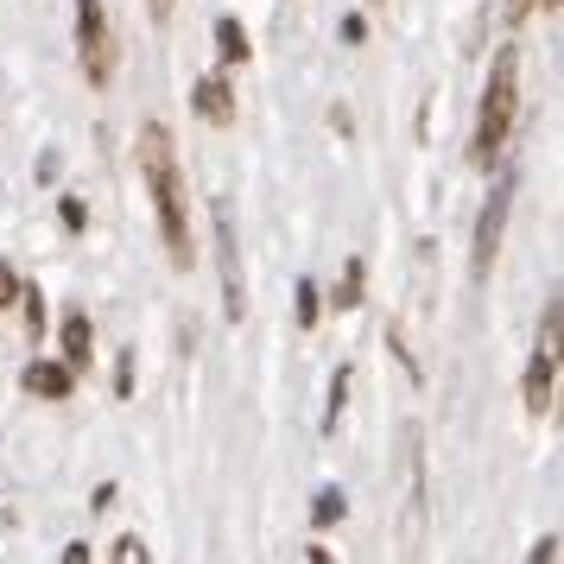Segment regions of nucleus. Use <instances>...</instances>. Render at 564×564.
<instances>
[{
	"mask_svg": "<svg viewBox=\"0 0 564 564\" xmlns=\"http://www.w3.org/2000/svg\"><path fill=\"white\" fill-rule=\"evenodd\" d=\"M20 299H26V336L39 343V336H45V299H39V292H20Z\"/></svg>",
	"mask_w": 564,
	"mask_h": 564,
	"instance_id": "17",
	"label": "nucleus"
},
{
	"mask_svg": "<svg viewBox=\"0 0 564 564\" xmlns=\"http://www.w3.org/2000/svg\"><path fill=\"white\" fill-rule=\"evenodd\" d=\"M552 393H558V349H533L527 361V412H552Z\"/></svg>",
	"mask_w": 564,
	"mask_h": 564,
	"instance_id": "7",
	"label": "nucleus"
},
{
	"mask_svg": "<svg viewBox=\"0 0 564 564\" xmlns=\"http://www.w3.org/2000/svg\"><path fill=\"white\" fill-rule=\"evenodd\" d=\"M513 191H520V178H513V172H501V184L488 191L482 216H476V280H488V267H495V254H501V235H508Z\"/></svg>",
	"mask_w": 564,
	"mask_h": 564,
	"instance_id": "4",
	"label": "nucleus"
},
{
	"mask_svg": "<svg viewBox=\"0 0 564 564\" xmlns=\"http://www.w3.org/2000/svg\"><path fill=\"white\" fill-rule=\"evenodd\" d=\"M216 52L229 57V64H248V52H254V45H248V32H241V20H229V13L216 20Z\"/></svg>",
	"mask_w": 564,
	"mask_h": 564,
	"instance_id": "11",
	"label": "nucleus"
},
{
	"mask_svg": "<svg viewBox=\"0 0 564 564\" xmlns=\"http://www.w3.org/2000/svg\"><path fill=\"white\" fill-rule=\"evenodd\" d=\"M336 311H356L361 305V254H349V267H343V285L330 292Z\"/></svg>",
	"mask_w": 564,
	"mask_h": 564,
	"instance_id": "13",
	"label": "nucleus"
},
{
	"mask_svg": "<svg viewBox=\"0 0 564 564\" xmlns=\"http://www.w3.org/2000/svg\"><path fill=\"white\" fill-rule=\"evenodd\" d=\"M13 299H20V273H13V267L0 260V311L13 305Z\"/></svg>",
	"mask_w": 564,
	"mask_h": 564,
	"instance_id": "18",
	"label": "nucleus"
},
{
	"mask_svg": "<svg viewBox=\"0 0 564 564\" xmlns=\"http://www.w3.org/2000/svg\"><path fill=\"white\" fill-rule=\"evenodd\" d=\"M133 393V349L121 356V368H115V400H128Z\"/></svg>",
	"mask_w": 564,
	"mask_h": 564,
	"instance_id": "19",
	"label": "nucleus"
},
{
	"mask_svg": "<svg viewBox=\"0 0 564 564\" xmlns=\"http://www.w3.org/2000/svg\"><path fill=\"white\" fill-rule=\"evenodd\" d=\"M64 564H89V545H83V539L77 545H64Z\"/></svg>",
	"mask_w": 564,
	"mask_h": 564,
	"instance_id": "22",
	"label": "nucleus"
},
{
	"mask_svg": "<svg viewBox=\"0 0 564 564\" xmlns=\"http://www.w3.org/2000/svg\"><path fill=\"white\" fill-rule=\"evenodd\" d=\"M527 564H558V533H545V539H539V545H533V558H527Z\"/></svg>",
	"mask_w": 564,
	"mask_h": 564,
	"instance_id": "20",
	"label": "nucleus"
},
{
	"mask_svg": "<svg viewBox=\"0 0 564 564\" xmlns=\"http://www.w3.org/2000/svg\"><path fill=\"white\" fill-rule=\"evenodd\" d=\"M77 57H83V77L96 89L115 77V32H108L102 0H77Z\"/></svg>",
	"mask_w": 564,
	"mask_h": 564,
	"instance_id": "3",
	"label": "nucleus"
},
{
	"mask_svg": "<svg viewBox=\"0 0 564 564\" xmlns=\"http://www.w3.org/2000/svg\"><path fill=\"white\" fill-rule=\"evenodd\" d=\"M317 317H324V292H317V285H311V280H299V324H305V330H311Z\"/></svg>",
	"mask_w": 564,
	"mask_h": 564,
	"instance_id": "14",
	"label": "nucleus"
},
{
	"mask_svg": "<svg viewBox=\"0 0 564 564\" xmlns=\"http://www.w3.org/2000/svg\"><path fill=\"white\" fill-rule=\"evenodd\" d=\"M191 102H197V115H204L209 128H229V121H235L229 77H204V83H197V96H191Z\"/></svg>",
	"mask_w": 564,
	"mask_h": 564,
	"instance_id": "9",
	"label": "nucleus"
},
{
	"mask_svg": "<svg viewBox=\"0 0 564 564\" xmlns=\"http://www.w3.org/2000/svg\"><path fill=\"white\" fill-rule=\"evenodd\" d=\"M20 381H26V393H39V400H70L77 368H70V361H32Z\"/></svg>",
	"mask_w": 564,
	"mask_h": 564,
	"instance_id": "8",
	"label": "nucleus"
},
{
	"mask_svg": "<svg viewBox=\"0 0 564 564\" xmlns=\"http://www.w3.org/2000/svg\"><path fill=\"white\" fill-rule=\"evenodd\" d=\"M216 254H223V311L241 324V317H248V285H241V254H235V216H229V204H216Z\"/></svg>",
	"mask_w": 564,
	"mask_h": 564,
	"instance_id": "5",
	"label": "nucleus"
},
{
	"mask_svg": "<svg viewBox=\"0 0 564 564\" xmlns=\"http://www.w3.org/2000/svg\"><path fill=\"white\" fill-rule=\"evenodd\" d=\"M513 115H520V45H501L495 64H488V89H482V108H476V133H469V159L476 165H501L508 153V133H513Z\"/></svg>",
	"mask_w": 564,
	"mask_h": 564,
	"instance_id": "2",
	"label": "nucleus"
},
{
	"mask_svg": "<svg viewBox=\"0 0 564 564\" xmlns=\"http://www.w3.org/2000/svg\"><path fill=\"white\" fill-rule=\"evenodd\" d=\"M108 564H153V552H147L133 533H121L115 539V552H108Z\"/></svg>",
	"mask_w": 564,
	"mask_h": 564,
	"instance_id": "15",
	"label": "nucleus"
},
{
	"mask_svg": "<svg viewBox=\"0 0 564 564\" xmlns=\"http://www.w3.org/2000/svg\"><path fill=\"white\" fill-rule=\"evenodd\" d=\"M343 513H349L343 488H317V495H311V527H330V520H343Z\"/></svg>",
	"mask_w": 564,
	"mask_h": 564,
	"instance_id": "12",
	"label": "nucleus"
},
{
	"mask_svg": "<svg viewBox=\"0 0 564 564\" xmlns=\"http://www.w3.org/2000/svg\"><path fill=\"white\" fill-rule=\"evenodd\" d=\"M305 558H311V564H336V552H324V545H305Z\"/></svg>",
	"mask_w": 564,
	"mask_h": 564,
	"instance_id": "24",
	"label": "nucleus"
},
{
	"mask_svg": "<svg viewBox=\"0 0 564 564\" xmlns=\"http://www.w3.org/2000/svg\"><path fill=\"white\" fill-rule=\"evenodd\" d=\"M147 13H153L159 26H165V20H172V0H147Z\"/></svg>",
	"mask_w": 564,
	"mask_h": 564,
	"instance_id": "23",
	"label": "nucleus"
},
{
	"mask_svg": "<svg viewBox=\"0 0 564 564\" xmlns=\"http://www.w3.org/2000/svg\"><path fill=\"white\" fill-rule=\"evenodd\" d=\"M57 343H64V361H70V368H89V356H96V349H89V343H96V330H89V317H83V311H64Z\"/></svg>",
	"mask_w": 564,
	"mask_h": 564,
	"instance_id": "10",
	"label": "nucleus"
},
{
	"mask_svg": "<svg viewBox=\"0 0 564 564\" xmlns=\"http://www.w3.org/2000/svg\"><path fill=\"white\" fill-rule=\"evenodd\" d=\"M343 39H349V45H361V39H368V20H361V13H349V20H343Z\"/></svg>",
	"mask_w": 564,
	"mask_h": 564,
	"instance_id": "21",
	"label": "nucleus"
},
{
	"mask_svg": "<svg viewBox=\"0 0 564 564\" xmlns=\"http://www.w3.org/2000/svg\"><path fill=\"white\" fill-rule=\"evenodd\" d=\"M57 223H64V229L77 235L83 223H89V209H83V197H57Z\"/></svg>",
	"mask_w": 564,
	"mask_h": 564,
	"instance_id": "16",
	"label": "nucleus"
},
{
	"mask_svg": "<svg viewBox=\"0 0 564 564\" xmlns=\"http://www.w3.org/2000/svg\"><path fill=\"white\" fill-rule=\"evenodd\" d=\"M133 159H140V178H147L159 235H165V260H172L178 273H191V267H197V248H191L184 165H178V147H172V128H165V121H147V128H140V140H133Z\"/></svg>",
	"mask_w": 564,
	"mask_h": 564,
	"instance_id": "1",
	"label": "nucleus"
},
{
	"mask_svg": "<svg viewBox=\"0 0 564 564\" xmlns=\"http://www.w3.org/2000/svg\"><path fill=\"white\" fill-rule=\"evenodd\" d=\"M425 539V451H419V425H406V545L419 552Z\"/></svg>",
	"mask_w": 564,
	"mask_h": 564,
	"instance_id": "6",
	"label": "nucleus"
}]
</instances>
